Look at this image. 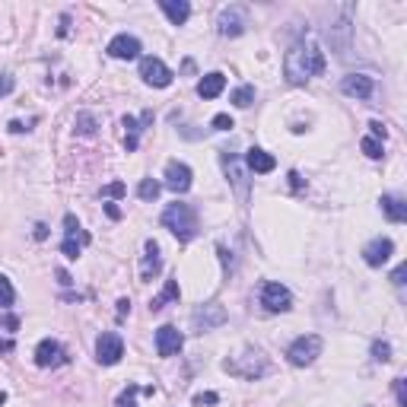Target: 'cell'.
<instances>
[{"label":"cell","mask_w":407,"mask_h":407,"mask_svg":"<svg viewBox=\"0 0 407 407\" xmlns=\"http://www.w3.org/2000/svg\"><path fill=\"white\" fill-rule=\"evenodd\" d=\"M341 89H343V95H353V99H360V102H369L375 93V80L369 73H350L341 80Z\"/></svg>","instance_id":"11"},{"label":"cell","mask_w":407,"mask_h":407,"mask_svg":"<svg viewBox=\"0 0 407 407\" xmlns=\"http://www.w3.org/2000/svg\"><path fill=\"white\" fill-rule=\"evenodd\" d=\"M226 89V76L220 73V70H213V73H207L201 83H197V95L201 99H216V95Z\"/></svg>","instance_id":"21"},{"label":"cell","mask_w":407,"mask_h":407,"mask_svg":"<svg viewBox=\"0 0 407 407\" xmlns=\"http://www.w3.org/2000/svg\"><path fill=\"white\" fill-rule=\"evenodd\" d=\"M223 322H226V309L216 305V302L201 305V309L191 315V324H194L197 331H210V328H216V324H223Z\"/></svg>","instance_id":"16"},{"label":"cell","mask_w":407,"mask_h":407,"mask_svg":"<svg viewBox=\"0 0 407 407\" xmlns=\"http://www.w3.org/2000/svg\"><path fill=\"white\" fill-rule=\"evenodd\" d=\"M324 67H328L324 51H322V45H318L312 35L299 38V42L293 45V48L286 51V57H283V73H286V80H290L293 86L309 83L312 76H322Z\"/></svg>","instance_id":"1"},{"label":"cell","mask_w":407,"mask_h":407,"mask_svg":"<svg viewBox=\"0 0 407 407\" xmlns=\"http://www.w3.org/2000/svg\"><path fill=\"white\" fill-rule=\"evenodd\" d=\"M216 29H220V35H226V38L242 35V32L248 29V10L239 6V4L223 6L220 16H216Z\"/></svg>","instance_id":"6"},{"label":"cell","mask_w":407,"mask_h":407,"mask_svg":"<svg viewBox=\"0 0 407 407\" xmlns=\"http://www.w3.org/2000/svg\"><path fill=\"white\" fill-rule=\"evenodd\" d=\"M16 328H19V318L16 315H6L4 322H0V334H13Z\"/></svg>","instance_id":"35"},{"label":"cell","mask_w":407,"mask_h":407,"mask_svg":"<svg viewBox=\"0 0 407 407\" xmlns=\"http://www.w3.org/2000/svg\"><path fill=\"white\" fill-rule=\"evenodd\" d=\"M220 401V394H213V391H201V394H194V404L197 407H204V404H216Z\"/></svg>","instance_id":"36"},{"label":"cell","mask_w":407,"mask_h":407,"mask_svg":"<svg viewBox=\"0 0 407 407\" xmlns=\"http://www.w3.org/2000/svg\"><path fill=\"white\" fill-rule=\"evenodd\" d=\"M360 150L366 153L369 159H382V156H385V143H382V140H375L372 134H369V137H362V140H360Z\"/></svg>","instance_id":"25"},{"label":"cell","mask_w":407,"mask_h":407,"mask_svg":"<svg viewBox=\"0 0 407 407\" xmlns=\"http://www.w3.org/2000/svg\"><path fill=\"white\" fill-rule=\"evenodd\" d=\"M175 299H178V283H175V280H169V283H165V290L159 293L156 299H150V312L165 309V305H169V302H175Z\"/></svg>","instance_id":"23"},{"label":"cell","mask_w":407,"mask_h":407,"mask_svg":"<svg viewBox=\"0 0 407 407\" xmlns=\"http://www.w3.org/2000/svg\"><path fill=\"white\" fill-rule=\"evenodd\" d=\"M369 134H372L375 140H382V143H385V137H388V131H385V124H382V121H372V124H369Z\"/></svg>","instance_id":"37"},{"label":"cell","mask_w":407,"mask_h":407,"mask_svg":"<svg viewBox=\"0 0 407 407\" xmlns=\"http://www.w3.org/2000/svg\"><path fill=\"white\" fill-rule=\"evenodd\" d=\"M322 337L318 334H302L296 337V341L290 343V350H286V360L293 362V366H312V362L322 356Z\"/></svg>","instance_id":"4"},{"label":"cell","mask_w":407,"mask_h":407,"mask_svg":"<svg viewBox=\"0 0 407 407\" xmlns=\"http://www.w3.org/2000/svg\"><path fill=\"white\" fill-rule=\"evenodd\" d=\"M13 347H16V343H13L10 337H0V350H4V353H13Z\"/></svg>","instance_id":"41"},{"label":"cell","mask_w":407,"mask_h":407,"mask_svg":"<svg viewBox=\"0 0 407 407\" xmlns=\"http://www.w3.org/2000/svg\"><path fill=\"white\" fill-rule=\"evenodd\" d=\"M95 127H99L95 114H89V112H80V114H76V134H83V137H93Z\"/></svg>","instance_id":"26"},{"label":"cell","mask_w":407,"mask_h":407,"mask_svg":"<svg viewBox=\"0 0 407 407\" xmlns=\"http://www.w3.org/2000/svg\"><path fill=\"white\" fill-rule=\"evenodd\" d=\"M105 213H108V216H112V220H118V216H121V210H118V207H114V204H105Z\"/></svg>","instance_id":"44"},{"label":"cell","mask_w":407,"mask_h":407,"mask_svg":"<svg viewBox=\"0 0 407 407\" xmlns=\"http://www.w3.org/2000/svg\"><path fill=\"white\" fill-rule=\"evenodd\" d=\"M165 188L175 191V194H184V191L191 188V169L184 163H178V159H172L169 165H165Z\"/></svg>","instance_id":"15"},{"label":"cell","mask_w":407,"mask_h":407,"mask_svg":"<svg viewBox=\"0 0 407 407\" xmlns=\"http://www.w3.org/2000/svg\"><path fill=\"white\" fill-rule=\"evenodd\" d=\"M127 312H131V299H121V302H118V318H124Z\"/></svg>","instance_id":"40"},{"label":"cell","mask_w":407,"mask_h":407,"mask_svg":"<svg viewBox=\"0 0 407 407\" xmlns=\"http://www.w3.org/2000/svg\"><path fill=\"white\" fill-rule=\"evenodd\" d=\"M13 89H16V80H13L10 73H4V76H0V99H4V95H10Z\"/></svg>","instance_id":"34"},{"label":"cell","mask_w":407,"mask_h":407,"mask_svg":"<svg viewBox=\"0 0 407 407\" xmlns=\"http://www.w3.org/2000/svg\"><path fill=\"white\" fill-rule=\"evenodd\" d=\"M140 391H143L140 385H127V388H124V394L118 398V407H137V404H134V398H137Z\"/></svg>","instance_id":"31"},{"label":"cell","mask_w":407,"mask_h":407,"mask_svg":"<svg viewBox=\"0 0 407 407\" xmlns=\"http://www.w3.org/2000/svg\"><path fill=\"white\" fill-rule=\"evenodd\" d=\"M382 213H385L391 223H404V220H407V204H404V197H398V194H382Z\"/></svg>","instance_id":"22"},{"label":"cell","mask_w":407,"mask_h":407,"mask_svg":"<svg viewBox=\"0 0 407 407\" xmlns=\"http://www.w3.org/2000/svg\"><path fill=\"white\" fill-rule=\"evenodd\" d=\"M159 191H163V184H159V182H153V178H143V182L137 184V194H140V201H156V197H159Z\"/></svg>","instance_id":"27"},{"label":"cell","mask_w":407,"mask_h":407,"mask_svg":"<svg viewBox=\"0 0 407 407\" xmlns=\"http://www.w3.org/2000/svg\"><path fill=\"white\" fill-rule=\"evenodd\" d=\"M159 10L172 19V25H184L191 16V4L188 0H159Z\"/></svg>","instance_id":"20"},{"label":"cell","mask_w":407,"mask_h":407,"mask_svg":"<svg viewBox=\"0 0 407 407\" xmlns=\"http://www.w3.org/2000/svg\"><path fill=\"white\" fill-rule=\"evenodd\" d=\"M67 360H70L67 350H64L57 341H51V337H45V341L35 347V362L42 369H57V366H64Z\"/></svg>","instance_id":"10"},{"label":"cell","mask_w":407,"mask_h":407,"mask_svg":"<svg viewBox=\"0 0 407 407\" xmlns=\"http://www.w3.org/2000/svg\"><path fill=\"white\" fill-rule=\"evenodd\" d=\"M394 254V242L385 239V235H379V239H372L366 248H362V261H366L369 267H382L388 258Z\"/></svg>","instance_id":"14"},{"label":"cell","mask_w":407,"mask_h":407,"mask_svg":"<svg viewBox=\"0 0 407 407\" xmlns=\"http://www.w3.org/2000/svg\"><path fill=\"white\" fill-rule=\"evenodd\" d=\"M391 283H394V286H401V283H404V264H398V267H394V271H391Z\"/></svg>","instance_id":"39"},{"label":"cell","mask_w":407,"mask_h":407,"mask_svg":"<svg viewBox=\"0 0 407 407\" xmlns=\"http://www.w3.org/2000/svg\"><path fill=\"white\" fill-rule=\"evenodd\" d=\"M57 280H61L64 286H70V283H73V280H70V273H67V271H57Z\"/></svg>","instance_id":"45"},{"label":"cell","mask_w":407,"mask_h":407,"mask_svg":"<svg viewBox=\"0 0 407 407\" xmlns=\"http://www.w3.org/2000/svg\"><path fill=\"white\" fill-rule=\"evenodd\" d=\"M245 165L252 172H258V175H267V172L277 169V159H273L267 150H261V146H252V150L245 153Z\"/></svg>","instance_id":"19"},{"label":"cell","mask_w":407,"mask_h":407,"mask_svg":"<svg viewBox=\"0 0 407 407\" xmlns=\"http://www.w3.org/2000/svg\"><path fill=\"white\" fill-rule=\"evenodd\" d=\"M163 226L169 229L172 235H175L178 242H191L197 235V229H201V223H197V213L191 204H169V207L163 210Z\"/></svg>","instance_id":"2"},{"label":"cell","mask_w":407,"mask_h":407,"mask_svg":"<svg viewBox=\"0 0 407 407\" xmlns=\"http://www.w3.org/2000/svg\"><path fill=\"white\" fill-rule=\"evenodd\" d=\"M140 76H143L146 86H156V89H165L172 83V70L159 57H143L140 61Z\"/></svg>","instance_id":"9"},{"label":"cell","mask_w":407,"mask_h":407,"mask_svg":"<svg viewBox=\"0 0 407 407\" xmlns=\"http://www.w3.org/2000/svg\"><path fill=\"white\" fill-rule=\"evenodd\" d=\"M6 404V391H0V407H4Z\"/></svg>","instance_id":"46"},{"label":"cell","mask_w":407,"mask_h":407,"mask_svg":"<svg viewBox=\"0 0 407 407\" xmlns=\"http://www.w3.org/2000/svg\"><path fill=\"white\" fill-rule=\"evenodd\" d=\"M391 385H394V398H398V404L407 407V388H404V379H394Z\"/></svg>","instance_id":"33"},{"label":"cell","mask_w":407,"mask_h":407,"mask_svg":"<svg viewBox=\"0 0 407 407\" xmlns=\"http://www.w3.org/2000/svg\"><path fill=\"white\" fill-rule=\"evenodd\" d=\"M89 242H93V235H89L86 229L76 223V216H73V213L64 216V242H61V252L67 254L70 261H76V258H80V252L89 245Z\"/></svg>","instance_id":"3"},{"label":"cell","mask_w":407,"mask_h":407,"mask_svg":"<svg viewBox=\"0 0 407 407\" xmlns=\"http://www.w3.org/2000/svg\"><path fill=\"white\" fill-rule=\"evenodd\" d=\"M254 102V86H239L232 93V105L235 108H248Z\"/></svg>","instance_id":"28"},{"label":"cell","mask_w":407,"mask_h":407,"mask_svg":"<svg viewBox=\"0 0 407 407\" xmlns=\"http://www.w3.org/2000/svg\"><path fill=\"white\" fill-rule=\"evenodd\" d=\"M182 347H184V337L175 324H163V328L156 331V353L159 356H175Z\"/></svg>","instance_id":"13"},{"label":"cell","mask_w":407,"mask_h":407,"mask_svg":"<svg viewBox=\"0 0 407 407\" xmlns=\"http://www.w3.org/2000/svg\"><path fill=\"white\" fill-rule=\"evenodd\" d=\"M372 360L375 362H388V360H391V343H388V341H375L372 343Z\"/></svg>","instance_id":"30"},{"label":"cell","mask_w":407,"mask_h":407,"mask_svg":"<svg viewBox=\"0 0 407 407\" xmlns=\"http://www.w3.org/2000/svg\"><path fill=\"white\" fill-rule=\"evenodd\" d=\"M10 131H13V134H23V131H29V127H25L23 121H10Z\"/></svg>","instance_id":"42"},{"label":"cell","mask_w":407,"mask_h":407,"mask_svg":"<svg viewBox=\"0 0 407 407\" xmlns=\"http://www.w3.org/2000/svg\"><path fill=\"white\" fill-rule=\"evenodd\" d=\"M121 356H124V341H121V334H114V331L99 334V341H95V360H99L102 366H114Z\"/></svg>","instance_id":"7"},{"label":"cell","mask_w":407,"mask_h":407,"mask_svg":"<svg viewBox=\"0 0 407 407\" xmlns=\"http://www.w3.org/2000/svg\"><path fill=\"white\" fill-rule=\"evenodd\" d=\"M163 271V254H159V242L146 239L143 242V264H140V280H153L156 273Z\"/></svg>","instance_id":"17"},{"label":"cell","mask_w":407,"mask_h":407,"mask_svg":"<svg viewBox=\"0 0 407 407\" xmlns=\"http://www.w3.org/2000/svg\"><path fill=\"white\" fill-rule=\"evenodd\" d=\"M121 124L127 127V131H124V146H127V153H134V150H137V137H140V124H137V118H131V114H127V118L121 121Z\"/></svg>","instance_id":"24"},{"label":"cell","mask_w":407,"mask_h":407,"mask_svg":"<svg viewBox=\"0 0 407 407\" xmlns=\"http://www.w3.org/2000/svg\"><path fill=\"white\" fill-rule=\"evenodd\" d=\"M35 239H48V226H45V223L35 226Z\"/></svg>","instance_id":"43"},{"label":"cell","mask_w":407,"mask_h":407,"mask_svg":"<svg viewBox=\"0 0 407 407\" xmlns=\"http://www.w3.org/2000/svg\"><path fill=\"white\" fill-rule=\"evenodd\" d=\"M220 163H223V169H226L229 182H232L235 194H239V197H248V178H245V169H242L239 156H235V153H229V150H223V153H220Z\"/></svg>","instance_id":"12"},{"label":"cell","mask_w":407,"mask_h":407,"mask_svg":"<svg viewBox=\"0 0 407 407\" xmlns=\"http://www.w3.org/2000/svg\"><path fill=\"white\" fill-rule=\"evenodd\" d=\"M13 299H16V293H13V286H10V280L0 273V309H10L13 305Z\"/></svg>","instance_id":"29"},{"label":"cell","mask_w":407,"mask_h":407,"mask_svg":"<svg viewBox=\"0 0 407 407\" xmlns=\"http://www.w3.org/2000/svg\"><path fill=\"white\" fill-rule=\"evenodd\" d=\"M239 360H245V366H242V362H229L226 360V362H223V369H226L229 375H239V379H248V382L261 379V375L271 369V362H267L258 350H245V356H239Z\"/></svg>","instance_id":"5"},{"label":"cell","mask_w":407,"mask_h":407,"mask_svg":"<svg viewBox=\"0 0 407 407\" xmlns=\"http://www.w3.org/2000/svg\"><path fill=\"white\" fill-rule=\"evenodd\" d=\"M229 127H235L229 114H216V118H213V131H229Z\"/></svg>","instance_id":"38"},{"label":"cell","mask_w":407,"mask_h":407,"mask_svg":"<svg viewBox=\"0 0 407 407\" xmlns=\"http://www.w3.org/2000/svg\"><path fill=\"white\" fill-rule=\"evenodd\" d=\"M105 51H108L112 57H118V61H134V57L140 54V42L124 32V35H114L112 42H108Z\"/></svg>","instance_id":"18"},{"label":"cell","mask_w":407,"mask_h":407,"mask_svg":"<svg viewBox=\"0 0 407 407\" xmlns=\"http://www.w3.org/2000/svg\"><path fill=\"white\" fill-rule=\"evenodd\" d=\"M261 305H264L267 312H290L293 293L286 290L283 283H273V280H267V283L261 286Z\"/></svg>","instance_id":"8"},{"label":"cell","mask_w":407,"mask_h":407,"mask_svg":"<svg viewBox=\"0 0 407 407\" xmlns=\"http://www.w3.org/2000/svg\"><path fill=\"white\" fill-rule=\"evenodd\" d=\"M124 191H127L124 182H112V184H105V188H102V197H121Z\"/></svg>","instance_id":"32"}]
</instances>
